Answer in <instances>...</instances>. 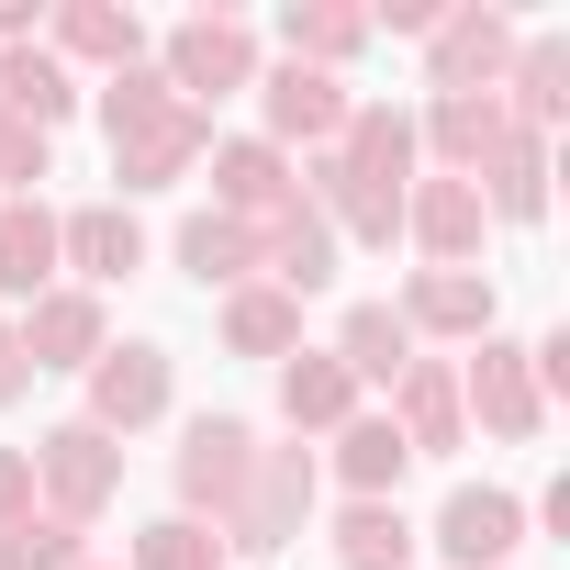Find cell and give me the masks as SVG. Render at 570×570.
<instances>
[{
    "label": "cell",
    "mask_w": 570,
    "mask_h": 570,
    "mask_svg": "<svg viewBox=\"0 0 570 570\" xmlns=\"http://www.w3.org/2000/svg\"><path fill=\"white\" fill-rule=\"evenodd\" d=\"M101 124H112V179H124V190H168L190 157H213V112L179 101L157 68H112Z\"/></svg>",
    "instance_id": "6da1fadb"
},
{
    "label": "cell",
    "mask_w": 570,
    "mask_h": 570,
    "mask_svg": "<svg viewBox=\"0 0 570 570\" xmlns=\"http://www.w3.org/2000/svg\"><path fill=\"white\" fill-rule=\"evenodd\" d=\"M314 514V448H257L235 514H224V548H292Z\"/></svg>",
    "instance_id": "7a4b0ae2"
},
{
    "label": "cell",
    "mask_w": 570,
    "mask_h": 570,
    "mask_svg": "<svg viewBox=\"0 0 570 570\" xmlns=\"http://www.w3.org/2000/svg\"><path fill=\"white\" fill-rule=\"evenodd\" d=\"M35 481H46V514H68V525H90L112 492H124V448L101 436V425H57L46 448H35Z\"/></svg>",
    "instance_id": "3957f363"
},
{
    "label": "cell",
    "mask_w": 570,
    "mask_h": 570,
    "mask_svg": "<svg viewBox=\"0 0 570 570\" xmlns=\"http://www.w3.org/2000/svg\"><path fill=\"white\" fill-rule=\"evenodd\" d=\"M157 79H168L179 101H190V90H246V79H257V35H246L235 12H190V23L168 35V68H157Z\"/></svg>",
    "instance_id": "277c9868"
},
{
    "label": "cell",
    "mask_w": 570,
    "mask_h": 570,
    "mask_svg": "<svg viewBox=\"0 0 570 570\" xmlns=\"http://www.w3.org/2000/svg\"><path fill=\"white\" fill-rule=\"evenodd\" d=\"M246 470H257V436H246L235 414H202V425L179 436V503H190V525H202V514H235Z\"/></svg>",
    "instance_id": "5b68a950"
},
{
    "label": "cell",
    "mask_w": 570,
    "mask_h": 570,
    "mask_svg": "<svg viewBox=\"0 0 570 570\" xmlns=\"http://www.w3.org/2000/svg\"><path fill=\"white\" fill-rule=\"evenodd\" d=\"M257 268H268L292 303H303V292H325V279H336V224L292 190L279 213H257Z\"/></svg>",
    "instance_id": "8992f818"
},
{
    "label": "cell",
    "mask_w": 570,
    "mask_h": 570,
    "mask_svg": "<svg viewBox=\"0 0 570 570\" xmlns=\"http://www.w3.org/2000/svg\"><path fill=\"white\" fill-rule=\"evenodd\" d=\"M459 414H481L492 436H537L548 425V392H537V370H525V347H492L481 336V358H470V381H459Z\"/></svg>",
    "instance_id": "52a82bcc"
},
{
    "label": "cell",
    "mask_w": 570,
    "mask_h": 570,
    "mask_svg": "<svg viewBox=\"0 0 570 570\" xmlns=\"http://www.w3.org/2000/svg\"><path fill=\"white\" fill-rule=\"evenodd\" d=\"M425 68H436V90H492L503 68H514V23L503 12H436V35H425Z\"/></svg>",
    "instance_id": "ba28073f"
},
{
    "label": "cell",
    "mask_w": 570,
    "mask_h": 570,
    "mask_svg": "<svg viewBox=\"0 0 570 570\" xmlns=\"http://www.w3.org/2000/svg\"><path fill=\"white\" fill-rule=\"evenodd\" d=\"M157 414H168V358H157V347H101V358H90V414H79V425L124 436V425H157Z\"/></svg>",
    "instance_id": "9c48e42d"
},
{
    "label": "cell",
    "mask_w": 570,
    "mask_h": 570,
    "mask_svg": "<svg viewBox=\"0 0 570 570\" xmlns=\"http://www.w3.org/2000/svg\"><path fill=\"white\" fill-rule=\"evenodd\" d=\"M514 537H525V503H514V492H481V481H459L448 514H436V548H448L459 570H503Z\"/></svg>",
    "instance_id": "30bf717a"
},
{
    "label": "cell",
    "mask_w": 570,
    "mask_h": 570,
    "mask_svg": "<svg viewBox=\"0 0 570 570\" xmlns=\"http://www.w3.org/2000/svg\"><path fill=\"white\" fill-rule=\"evenodd\" d=\"M403 224L425 235V257H436V268H470V257H481V235H492V213H481V190H470V179H425V190H403Z\"/></svg>",
    "instance_id": "8fae6325"
},
{
    "label": "cell",
    "mask_w": 570,
    "mask_h": 570,
    "mask_svg": "<svg viewBox=\"0 0 570 570\" xmlns=\"http://www.w3.org/2000/svg\"><path fill=\"white\" fill-rule=\"evenodd\" d=\"M303 179L279 168V146H257V135H224L213 146V213H235V224H257V213H279Z\"/></svg>",
    "instance_id": "7c38bea8"
},
{
    "label": "cell",
    "mask_w": 570,
    "mask_h": 570,
    "mask_svg": "<svg viewBox=\"0 0 570 570\" xmlns=\"http://www.w3.org/2000/svg\"><path fill=\"white\" fill-rule=\"evenodd\" d=\"M503 135H514V124H503V101H492V90H436V112H425V146L448 157V179H481Z\"/></svg>",
    "instance_id": "4fadbf2b"
},
{
    "label": "cell",
    "mask_w": 570,
    "mask_h": 570,
    "mask_svg": "<svg viewBox=\"0 0 570 570\" xmlns=\"http://www.w3.org/2000/svg\"><path fill=\"white\" fill-rule=\"evenodd\" d=\"M392 436H403L414 459H448V448H459V370L414 358V370L392 381Z\"/></svg>",
    "instance_id": "5bb4252c"
},
{
    "label": "cell",
    "mask_w": 570,
    "mask_h": 570,
    "mask_svg": "<svg viewBox=\"0 0 570 570\" xmlns=\"http://www.w3.org/2000/svg\"><path fill=\"white\" fill-rule=\"evenodd\" d=\"M12 336H23L35 370H90V358H101V303H90V292H46Z\"/></svg>",
    "instance_id": "9a60e30c"
},
{
    "label": "cell",
    "mask_w": 570,
    "mask_h": 570,
    "mask_svg": "<svg viewBox=\"0 0 570 570\" xmlns=\"http://www.w3.org/2000/svg\"><path fill=\"white\" fill-rule=\"evenodd\" d=\"M268 135H303V146H336L347 135V90L325 79V68H268Z\"/></svg>",
    "instance_id": "2e32d148"
},
{
    "label": "cell",
    "mask_w": 570,
    "mask_h": 570,
    "mask_svg": "<svg viewBox=\"0 0 570 570\" xmlns=\"http://www.w3.org/2000/svg\"><path fill=\"white\" fill-rule=\"evenodd\" d=\"M336 157H347L370 190H403V168H414V112H392V101H347Z\"/></svg>",
    "instance_id": "e0dca14e"
},
{
    "label": "cell",
    "mask_w": 570,
    "mask_h": 570,
    "mask_svg": "<svg viewBox=\"0 0 570 570\" xmlns=\"http://www.w3.org/2000/svg\"><path fill=\"white\" fill-rule=\"evenodd\" d=\"M403 325H414V336H492V279H470V268H425L414 292H403Z\"/></svg>",
    "instance_id": "ac0fdd59"
},
{
    "label": "cell",
    "mask_w": 570,
    "mask_h": 570,
    "mask_svg": "<svg viewBox=\"0 0 570 570\" xmlns=\"http://www.w3.org/2000/svg\"><path fill=\"white\" fill-rule=\"evenodd\" d=\"M46 279H57V213L46 202H0V292L46 303Z\"/></svg>",
    "instance_id": "d6986e66"
},
{
    "label": "cell",
    "mask_w": 570,
    "mask_h": 570,
    "mask_svg": "<svg viewBox=\"0 0 570 570\" xmlns=\"http://www.w3.org/2000/svg\"><path fill=\"white\" fill-rule=\"evenodd\" d=\"M57 257H68L79 279H124V268L146 257V235H135V213H124V202H90V213H68V224H57Z\"/></svg>",
    "instance_id": "ffe728a7"
},
{
    "label": "cell",
    "mask_w": 570,
    "mask_h": 570,
    "mask_svg": "<svg viewBox=\"0 0 570 570\" xmlns=\"http://www.w3.org/2000/svg\"><path fill=\"white\" fill-rule=\"evenodd\" d=\"M470 190H481V213L537 224V213H548V146H537V135H503V146H492V168H481Z\"/></svg>",
    "instance_id": "44dd1931"
},
{
    "label": "cell",
    "mask_w": 570,
    "mask_h": 570,
    "mask_svg": "<svg viewBox=\"0 0 570 570\" xmlns=\"http://www.w3.org/2000/svg\"><path fill=\"white\" fill-rule=\"evenodd\" d=\"M336 470H347L358 503H392V481L414 470V448L392 436V414H347V425H336Z\"/></svg>",
    "instance_id": "7402d4cb"
},
{
    "label": "cell",
    "mask_w": 570,
    "mask_h": 570,
    "mask_svg": "<svg viewBox=\"0 0 570 570\" xmlns=\"http://www.w3.org/2000/svg\"><path fill=\"white\" fill-rule=\"evenodd\" d=\"M68 57H46V46H12V57H0V112H12V124H68Z\"/></svg>",
    "instance_id": "603a6c76"
},
{
    "label": "cell",
    "mask_w": 570,
    "mask_h": 570,
    "mask_svg": "<svg viewBox=\"0 0 570 570\" xmlns=\"http://www.w3.org/2000/svg\"><path fill=\"white\" fill-rule=\"evenodd\" d=\"M503 79H514V101H503V124H514V135H537V124H559V112H570V46H559V35H537Z\"/></svg>",
    "instance_id": "cb8c5ba5"
},
{
    "label": "cell",
    "mask_w": 570,
    "mask_h": 570,
    "mask_svg": "<svg viewBox=\"0 0 570 570\" xmlns=\"http://www.w3.org/2000/svg\"><path fill=\"white\" fill-rule=\"evenodd\" d=\"M336 370H347V381H403V370H414V325H403L392 303H358V314H347Z\"/></svg>",
    "instance_id": "d4e9b609"
},
{
    "label": "cell",
    "mask_w": 570,
    "mask_h": 570,
    "mask_svg": "<svg viewBox=\"0 0 570 570\" xmlns=\"http://www.w3.org/2000/svg\"><path fill=\"white\" fill-rule=\"evenodd\" d=\"M279 35H292V68H336V57L370 46V12H347V0H292Z\"/></svg>",
    "instance_id": "484cf974"
},
{
    "label": "cell",
    "mask_w": 570,
    "mask_h": 570,
    "mask_svg": "<svg viewBox=\"0 0 570 570\" xmlns=\"http://www.w3.org/2000/svg\"><path fill=\"white\" fill-rule=\"evenodd\" d=\"M179 268L202 279V292H213V279H246V268H257V224H235V213H190V224H179Z\"/></svg>",
    "instance_id": "4316f807"
},
{
    "label": "cell",
    "mask_w": 570,
    "mask_h": 570,
    "mask_svg": "<svg viewBox=\"0 0 570 570\" xmlns=\"http://www.w3.org/2000/svg\"><path fill=\"white\" fill-rule=\"evenodd\" d=\"M57 46H68V57H101V68H135V57H146V23L112 12V0H68V12H57Z\"/></svg>",
    "instance_id": "83f0119b"
},
{
    "label": "cell",
    "mask_w": 570,
    "mask_h": 570,
    "mask_svg": "<svg viewBox=\"0 0 570 570\" xmlns=\"http://www.w3.org/2000/svg\"><path fill=\"white\" fill-rule=\"evenodd\" d=\"M292 336H303V303H292V292H235V303H224V347H235V358H279Z\"/></svg>",
    "instance_id": "f1b7e54d"
},
{
    "label": "cell",
    "mask_w": 570,
    "mask_h": 570,
    "mask_svg": "<svg viewBox=\"0 0 570 570\" xmlns=\"http://www.w3.org/2000/svg\"><path fill=\"white\" fill-rule=\"evenodd\" d=\"M279 414H292V425H347L358 414V381L336 358H292V370H279Z\"/></svg>",
    "instance_id": "f546056e"
},
{
    "label": "cell",
    "mask_w": 570,
    "mask_h": 570,
    "mask_svg": "<svg viewBox=\"0 0 570 570\" xmlns=\"http://www.w3.org/2000/svg\"><path fill=\"white\" fill-rule=\"evenodd\" d=\"M336 559H347V570H403V559H414V525H403V503H347V525H336Z\"/></svg>",
    "instance_id": "4dcf8cb0"
},
{
    "label": "cell",
    "mask_w": 570,
    "mask_h": 570,
    "mask_svg": "<svg viewBox=\"0 0 570 570\" xmlns=\"http://www.w3.org/2000/svg\"><path fill=\"white\" fill-rule=\"evenodd\" d=\"M0 570H79V525L68 514H12L0 525Z\"/></svg>",
    "instance_id": "1f68e13d"
},
{
    "label": "cell",
    "mask_w": 570,
    "mask_h": 570,
    "mask_svg": "<svg viewBox=\"0 0 570 570\" xmlns=\"http://www.w3.org/2000/svg\"><path fill=\"white\" fill-rule=\"evenodd\" d=\"M135 570H224V537H202L190 514H168V525L135 537Z\"/></svg>",
    "instance_id": "d6a6232c"
},
{
    "label": "cell",
    "mask_w": 570,
    "mask_h": 570,
    "mask_svg": "<svg viewBox=\"0 0 570 570\" xmlns=\"http://www.w3.org/2000/svg\"><path fill=\"white\" fill-rule=\"evenodd\" d=\"M12 514H35V459L0 448V525H12Z\"/></svg>",
    "instance_id": "836d02e7"
},
{
    "label": "cell",
    "mask_w": 570,
    "mask_h": 570,
    "mask_svg": "<svg viewBox=\"0 0 570 570\" xmlns=\"http://www.w3.org/2000/svg\"><path fill=\"white\" fill-rule=\"evenodd\" d=\"M23 392H35V358H23V336H12V325H0V403H23Z\"/></svg>",
    "instance_id": "e575fe53"
}]
</instances>
